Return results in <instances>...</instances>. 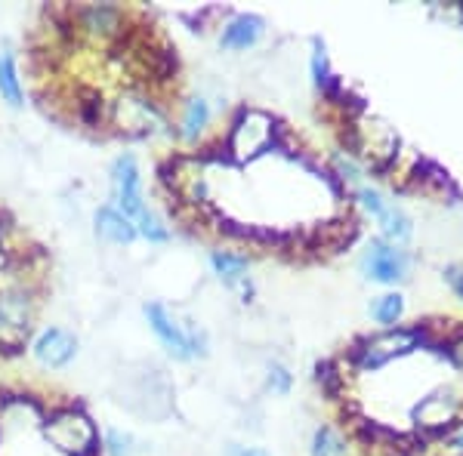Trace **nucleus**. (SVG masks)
Listing matches in <instances>:
<instances>
[{
	"instance_id": "1",
	"label": "nucleus",
	"mask_w": 463,
	"mask_h": 456,
	"mask_svg": "<svg viewBox=\"0 0 463 456\" xmlns=\"http://www.w3.org/2000/svg\"><path fill=\"white\" fill-rule=\"evenodd\" d=\"M414 349H423L420 327H390V330H377L371 336L355 340L346 351V368L349 370H377L390 364L392 358L408 355Z\"/></svg>"
},
{
	"instance_id": "2",
	"label": "nucleus",
	"mask_w": 463,
	"mask_h": 456,
	"mask_svg": "<svg viewBox=\"0 0 463 456\" xmlns=\"http://www.w3.org/2000/svg\"><path fill=\"white\" fill-rule=\"evenodd\" d=\"M146 321L161 346L167 349V355H174L176 361H195V358L207 355V333L198 324H179V318L167 305L148 302Z\"/></svg>"
},
{
	"instance_id": "3",
	"label": "nucleus",
	"mask_w": 463,
	"mask_h": 456,
	"mask_svg": "<svg viewBox=\"0 0 463 456\" xmlns=\"http://www.w3.org/2000/svg\"><path fill=\"white\" fill-rule=\"evenodd\" d=\"M279 133H281V124H275L266 111L241 108L235 121H232L229 136L222 145H226V152L235 161H250V158H260L263 152L279 148Z\"/></svg>"
},
{
	"instance_id": "4",
	"label": "nucleus",
	"mask_w": 463,
	"mask_h": 456,
	"mask_svg": "<svg viewBox=\"0 0 463 456\" xmlns=\"http://www.w3.org/2000/svg\"><path fill=\"white\" fill-rule=\"evenodd\" d=\"M34 321V293L25 281H10L0 287V349L19 351L28 342Z\"/></svg>"
},
{
	"instance_id": "5",
	"label": "nucleus",
	"mask_w": 463,
	"mask_h": 456,
	"mask_svg": "<svg viewBox=\"0 0 463 456\" xmlns=\"http://www.w3.org/2000/svg\"><path fill=\"white\" fill-rule=\"evenodd\" d=\"M43 435L56 451L69 456H96L99 453V435L96 425L90 423V416L78 407L56 410L47 423H43Z\"/></svg>"
},
{
	"instance_id": "6",
	"label": "nucleus",
	"mask_w": 463,
	"mask_h": 456,
	"mask_svg": "<svg viewBox=\"0 0 463 456\" xmlns=\"http://www.w3.org/2000/svg\"><path fill=\"white\" fill-rule=\"evenodd\" d=\"M414 420H417V429L430 441L445 438L448 432L463 420V398L454 388H439V392L427 395V398L417 404Z\"/></svg>"
},
{
	"instance_id": "7",
	"label": "nucleus",
	"mask_w": 463,
	"mask_h": 456,
	"mask_svg": "<svg viewBox=\"0 0 463 456\" xmlns=\"http://www.w3.org/2000/svg\"><path fill=\"white\" fill-rule=\"evenodd\" d=\"M111 189H115V210L124 213L127 219L137 226L148 213L143 200V176H139V163L133 154H121L111 163Z\"/></svg>"
},
{
	"instance_id": "8",
	"label": "nucleus",
	"mask_w": 463,
	"mask_h": 456,
	"mask_svg": "<svg viewBox=\"0 0 463 456\" xmlns=\"http://www.w3.org/2000/svg\"><path fill=\"white\" fill-rule=\"evenodd\" d=\"M362 272L368 281L399 284L408 278L411 256L399 244H390V241H383V237H377V241H371L368 250L362 253Z\"/></svg>"
},
{
	"instance_id": "9",
	"label": "nucleus",
	"mask_w": 463,
	"mask_h": 456,
	"mask_svg": "<svg viewBox=\"0 0 463 456\" xmlns=\"http://www.w3.org/2000/svg\"><path fill=\"white\" fill-rule=\"evenodd\" d=\"M355 198H358V204H362L364 210H368L380 222V228H383V241L405 244L408 237L414 235L411 216L402 210V207H395V200H386L377 189H371V185H362V189H355Z\"/></svg>"
},
{
	"instance_id": "10",
	"label": "nucleus",
	"mask_w": 463,
	"mask_h": 456,
	"mask_svg": "<svg viewBox=\"0 0 463 456\" xmlns=\"http://www.w3.org/2000/svg\"><path fill=\"white\" fill-rule=\"evenodd\" d=\"M71 22H78L80 32H87L90 37H99V41H111V37H121L127 32L124 10L109 4H93V6H80L71 13Z\"/></svg>"
},
{
	"instance_id": "11",
	"label": "nucleus",
	"mask_w": 463,
	"mask_h": 456,
	"mask_svg": "<svg viewBox=\"0 0 463 456\" xmlns=\"http://www.w3.org/2000/svg\"><path fill=\"white\" fill-rule=\"evenodd\" d=\"M74 355H78V340L69 330H62V327H47L34 340V358L47 370L65 368V364H71Z\"/></svg>"
},
{
	"instance_id": "12",
	"label": "nucleus",
	"mask_w": 463,
	"mask_h": 456,
	"mask_svg": "<svg viewBox=\"0 0 463 456\" xmlns=\"http://www.w3.org/2000/svg\"><path fill=\"white\" fill-rule=\"evenodd\" d=\"M266 34V19L257 16V13H241L222 25V34H220V47L222 50H250L260 43V37Z\"/></svg>"
},
{
	"instance_id": "13",
	"label": "nucleus",
	"mask_w": 463,
	"mask_h": 456,
	"mask_svg": "<svg viewBox=\"0 0 463 456\" xmlns=\"http://www.w3.org/2000/svg\"><path fill=\"white\" fill-rule=\"evenodd\" d=\"M211 265L226 287H235V290H244L248 284V272H250V259L244 253H235V250H213L211 253Z\"/></svg>"
},
{
	"instance_id": "14",
	"label": "nucleus",
	"mask_w": 463,
	"mask_h": 456,
	"mask_svg": "<svg viewBox=\"0 0 463 456\" xmlns=\"http://www.w3.org/2000/svg\"><path fill=\"white\" fill-rule=\"evenodd\" d=\"M96 235L111 244H133L139 237V231L115 207H102V210H96Z\"/></svg>"
},
{
	"instance_id": "15",
	"label": "nucleus",
	"mask_w": 463,
	"mask_h": 456,
	"mask_svg": "<svg viewBox=\"0 0 463 456\" xmlns=\"http://www.w3.org/2000/svg\"><path fill=\"white\" fill-rule=\"evenodd\" d=\"M0 96L10 102V108H22V102H25L19 65H16V56H13L10 50H4V53H0Z\"/></svg>"
},
{
	"instance_id": "16",
	"label": "nucleus",
	"mask_w": 463,
	"mask_h": 456,
	"mask_svg": "<svg viewBox=\"0 0 463 456\" xmlns=\"http://www.w3.org/2000/svg\"><path fill=\"white\" fill-rule=\"evenodd\" d=\"M402 315H405V296L402 293H383L374 299V305H371V318H374L383 330L399 327Z\"/></svg>"
},
{
	"instance_id": "17",
	"label": "nucleus",
	"mask_w": 463,
	"mask_h": 456,
	"mask_svg": "<svg viewBox=\"0 0 463 456\" xmlns=\"http://www.w3.org/2000/svg\"><path fill=\"white\" fill-rule=\"evenodd\" d=\"M207 124H211V106H207V99H195L185 102V111H183V136L185 139H198L201 133L207 130Z\"/></svg>"
},
{
	"instance_id": "18",
	"label": "nucleus",
	"mask_w": 463,
	"mask_h": 456,
	"mask_svg": "<svg viewBox=\"0 0 463 456\" xmlns=\"http://www.w3.org/2000/svg\"><path fill=\"white\" fill-rule=\"evenodd\" d=\"M346 438L337 429H331V425H321L312 435V456H346Z\"/></svg>"
},
{
	"instance_id": "19",
	"label": "nucleus",
	"mask_w": 463,
	"mask_h": 456,
	"mask_svg": "<svg viewBox=\"0 0 463 456\" xmlns=\"http://www.w3.org/2000/svg\"><path fill=\"white\" fill-rule=\"evenodd\" d=\"M312 78H316L318 89H325L334 78H337V74L331 71V65H327V53L318 41H316V53H312Z\"/></svg>"
},
{
	"instance_id": "20",
	"label": "nucleus",
	"mask_w": 463,
	"mask_h": 456,
	"mask_svg": "<svg viewBox=\"0 0 463 456\" xmlns=\"http://www.w3.org/2000/svg\"><path fill=\"white\" fill-rule=\"evenodd\" d=\"M290 373L285 364H269V377H266V386H269V392H275V395H288L290 392Z\"/></svg>"
},
{
	"instance_id": "21",
	"label": "nucleus",
	"mask_w": 463,
	"mask_h": 456,
	"mask_svg": "<svg viewBox=\"0 0 463 456\" xmlns=\"http://www.w3.org/2000/svg\"><path fill=\"white\" fill-rule=\"evenodd\" d=\"M130 447H133V438L127 435V432H118V429L106 432V453L109 456H130Z\"/></svg>"
},
{
	"instance_id": "22",
	"label": "nucleus",
	"mask_w": 463,
	"mask_h": 456,
	"mask_svg": "<svg viewBox=\"0 0 463 456\" xmlns=\"http://www.w3.org/2000/svg\"><path fill=\"white\" fill-rule=\"evenodd\" d=\"M448 447H451L454 453H463V420L448 432Z\"/></svg>"
},
{
	"instance_id": "23",
	"label": "nucleus",
	"mask_w": 463,
	"mask_h": 456,
	"mask_svg": "<svg viewBox=\"0 0 463 456\" xmlns=\"http://www.w3.org/2000/svg\"><path fill=\"white\" fill-rule=\"evenodd\" d=\"M229 456H269L266 451H260V447H241V444H232Z\"/></svg>"
}]
</instances>
